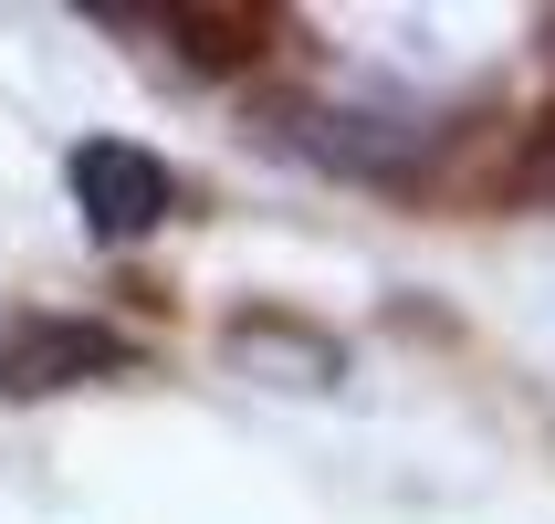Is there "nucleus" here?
<instances>
[{"label": "nucleus", "instance_id": "nucleus-2", "mask_svg": "<svg viewBox=\"0 0 555 524\" xmlns=\"http://www.w3.org/2000/svg\"><path fill=\"white\" fill-rule=\"evenodd\" d=\"M85 368H126V336L116 325H85V315H22L0 336V388H74Z\"/></svg>", "mask_w": 555, "mask_h": 524}, {"label": "nucleus", "instance_id": "nucleus-1", "mask_svg": "<svg viewBox=\"0 0 555 524\" xmlns=\"http://www.w3.org/2000/svg\"><path fill=\"white\" fill-rule=\"evenodd\" d=\"M168 200H179V179H168L147 148H126V137H85V148H74V210H85L105 242L157 231V220H168Z\"/></svg>", "mask_w": 555, "mask_h": 524}]
</instances>
